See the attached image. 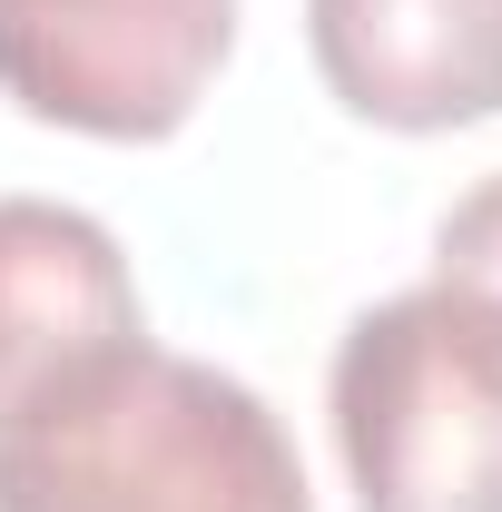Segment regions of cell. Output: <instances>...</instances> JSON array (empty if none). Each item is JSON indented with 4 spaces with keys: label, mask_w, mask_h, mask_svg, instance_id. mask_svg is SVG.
<instances>
[{
    "label": "cell",
    "mask_w": 502,
    "mask_h": 512,
    "mask_svg": "<svg viewBox=\"0 0 502 512\" xmlns=\"http://www.w3.org/2000/svg\"><path fill=\"white\" fill-rule=\"evenodd\" d=\"M0 512H315L266 394L128 335L0 414Z\"/></svg>",
    "instance_id": "1"
},
{
    "label": "cell",
    "mask_w": 502,
    "mask_h": 512,
    "mask_svg": "<svg viewBox=\"0 0 502 512\" xmlns=\"http://www.w3.org/2000/svg\"><path fill=\"white\" fill-rule=\"evenodd\" d=\"M325 414L355 512H502V306L443 276L365 306Z\"/></svg>",
    "instance_id": "2"
},
{
    "label": "cell",
    "mask_w": 502,
    "mask_h": 512,
    "mask_svg": "<svg viewBox=\"0 0 502 512\" xmlns=\"http://www.w3.org/2000/svg\"><path fill=\"white\" fill-rule=\"evenodd\" d=\"M237 40V0H0V99L79 138H168Z\"/></svg>",
    "instance_id": "3"
},
{
    "label": "cell",
    "mask_w": 502,
    "mask_h": 512,
    "mask_svg": "<svg viewBox=\"0 0 502 512\" xmlns=\"http://www.w3.org/2000/svg\"><path fill=\"white\" fill-rule=\"evenodd\" d=\"M306 50L375 128L434 138L502 119V0H306Z\"/></svg>",
    "instance_id": "4"
},
{
    "label": "cell",
    "mask_w": 502,
    "mask_h": 512,
    "mask_svg": "<svg viewBox=\"0 0 502 512\" xmlns=\"http://www.w3.org/2000/svg\"><path fill=\"white\" fill-rule=\"evenodd\" d=\"M128 335L148 325L119 237L60 197H0V414Z\"/></svg>",
    "instance_id": "5"
},
{
    "label": "cell",
    "mask_w": 502,
    "mask_h": 512,
    "mask_svg": "<svg viewBox=\"0 0 502 512\" xmlns=\"http://www.w3.org/2000/svg\"><path fill=\"white\" fill-rule=\"evenodd\" d=\"M434 276L443 286H473V296H493L502 306V168L483 178L473 197H453L434 227Z\"/></svg>",
    "instance_id": "6"
}]
</instances>
